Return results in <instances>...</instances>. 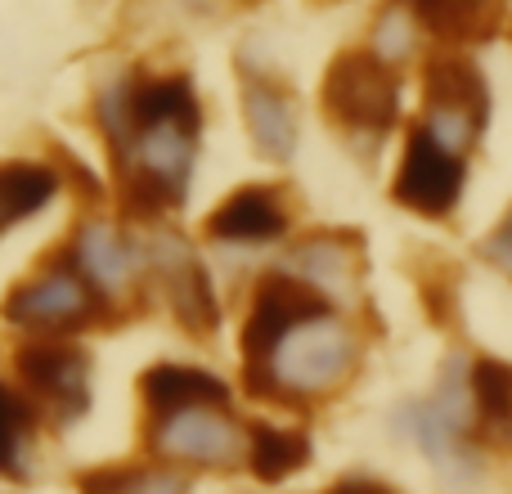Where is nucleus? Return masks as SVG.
Instances as JSON below:
<instances>
[{"instance_id": "1", "label": "nucleus", "mask_w": 512, "mask_h": 494, "mask_svg": "<svg viewBox=\"0 0 512 494\" xmlns=\"http://www.w3.org/2000/svg\"><path fill=\"white\" fill-rule=\"evenodd\" d=\"M360 364V333L328 301H310L248 360L252 391L270 400H319L337 391Z\"/></svg>"}, {"instance_id": "2", "label": "nucleus", "mask_w": 512, "mask_h": 494, "mask_svg": "<svg viewBox=\"0 0 512 494\" xmlns=\"http://www.w3.org/2000/svg\"><path fill=\"white\" fill-rule=\"evenodd\" d=\"M198 126L203 122H135L131 140L122 144L126 198L144 212H158L185 198L194 171Z\"/></svg>"}, {"instance_id": "3", "label": "nucleus", "mask_w": 512, "mask_h": 494, "mask_svg": "<svg viewBox=\"0 0 512 494\" xmlns=\"http://www.w3.org/2000/svg\"><path fill=\"white\" fill-rule=\"evenodd\" d=\"M99 292L86 283V274L72 261H50L23 283H14L5 297V319L14 328H27L36 337H59L95 324Z\"/></svg>"}, {"instance_id": "4", "label": "nucleus", "mask_w": 512, "mask_h": 494, "mask_svg": "<svg viewBox=\"0 0 512 494\" xmlns=\"http://www.w3.org/2000/svg\"><path fill=\"white\" fill-rule=\"evenodd\" d=\"M409 432L423 445L432 463H441L450 477H468L477 472V450H472V427H477V409H472V387H468V364L454 360L445 369L441 387L432 400L409 409Z\"/></svg>"}, {"instance_id": "5", "label": "nucleus", "mask_w": 512, "mask_h": 494, "mask_svg": "<svg viewBox=\"0 0 512 494\" xmlns=\"http://www.w3.org/2000/svg\"><path fill=\"white\" fill-rule=\"evenodd\" d=\"M149 445L171 463L189 468H234L248 459V432L225 405H194L176 414H158L149 427Z\"/></svg>"}, {"instance_id": "6", "label": "nucleus", "mask_w": 512, "mask_h": 494, "mask_svg": "<svg viewBox=\"0 0 512 494\" xmlns=\"http://www.w3.org/2000/svg\"><path fill=\"white\" fill-rule=\"evenodd\" d=\"M18 382L27 387V400L41 405L54 418H81L90 405V360L81 346L59 337H32L14 355Z\"/></svg>"}, {"instance_id": "7", "label": "nucleus", "mask_w": 512, "mask_h": 494, "mask_svg": "<svg viewBox=\"0 0 512 494\" xmlns=\"http://www.w3.org/2000/svg\"><path fill=\"white\" fill-rule=\"evenodd\" d=\"M324 108L337 117V126L346 131H391L400 113V90L387 63H378L373 54H346L328 68L324 77Z\"/></svg>"}, {"instance_id": "8", "label": "nucleus", "mask_w": 512, "mask_h": 494, "mask_svg": "<svg viewBox=\"0 0 512 494\" xmlns=\"http://www.w3.org/2000/svg\"><path fill=\"white\" fill-rule=\"evenodd\" d=\"M486 117V90L481 77L459 59H441L427 68V117L423 131L450 153H468L481 135Z\"/></svg>"}, {"instance_id": "9", "label": "nucleus", "mask_w": 512, "mask_h": 494, "mask_svg": "<svg viewBox=\"0 0 512 494\" xmlns=\"http://www.w3.org/2000/svg\"><path fill=\"white\" fill-rule=\"evenodd\" d=\"M463 153H450L427 131H414L396 171V198L418 216H450L463 198Z\"/></svg>"}, {"instance_id": "10", "label": "nucleus", "mask_w": 512, "mask_h": 494, "mask_svg": "<svg viewBox=\"0 0 512 494\" xmlns=\"http://www.w3.org/2000/svg\"><path fill=\"white\" fill-rule=\"evenodd\" d=\"M72 265L86 274V283L99 292V301L135 297V288L144 279L140 252L113 221H86L72 234Z\"/></svg>"}, {"instance_id": "11", "label": "nucleus", "mask_w": 512, "mask_h": 494, "mask_svg": "<svg viewBox=\"0 0 512 494\" xmlns=\"http://www.w3.org/2000/svg\"><path fill=\"white\" fill-rule=\"evenodd\" d=\"M283 274L297 279L306 292H315L319 301H346L360 288V243L346 234H310L288 252Z\"/></svg>"}, {"instance_id": "12", "label": "nucleus", "mask_w": 512, "mask_h": 494, "mask_svg": "<svg viewBox=\"0 0 512 494\" xmlns=\"http://www.w3.org/2000/svg\"><path fill=\"white\" fill-rule=\"evenodd\" d=\"M216 243H234V247H256V243H274L288 234V207L274 189L248 185L239 194H230L207 221Z\"/></svg>"}, {"instance_id": "13", "label": "nucleus", "mask_w": 512, "mask_h": 494, "mask_svg": "<svg viewBox=\"0 0 512 494\" xmlns=\"http://www.w3.org/2000/svg\"><path fill=\"white\" fill-rule=\"evenodd\" d=\"M149 261H153V270H158V279H162V288H167V301L176 306V315L185 319L189 328H198V333L212 328L216 324V292H212V283H207L198 256L176 239H158L153 252H149Z\"/></svg>"}, {"instance_id": "14", "label": "nucleus", "mask_w": 512, "mask_h": 494, "mask_svg": "<svg viewBox=\"0 0 512 494\" xmlns=\"http://www.w3.org/2000/svg\"><path fill=\"white\" fill-rule=\"evenodd\" d=\"M140 396L149 405V414H176V409H194V405H225L230 387L216 373L194 369V364H153L140 378Z\"/></svg>"}, {"instance_id": "15", "label": "nucleus", "mask_w": 512, "mask_h": 494, "mask_svg": "<svg viewBox=\"0 0 512 494\" xmlns=\"http://www.w3.org/2000/svg\"><path fill=\"white\" fill-rule=\"evenodd\" d=\"M243 117H248L252 144L265 158H292V149H297V108L283 90H274L270 81H248L243 86Z\"/></svg>"}, {"instance_id": "16", "label": "nucleus", "mask_w": 512, "mask_h": 494, "mask_svg": "<svg viewBox=\"0 0 512 494\" xmlns=\"http://www.w3.org/2000/svg\"><path fill=\"white\" fill-rule=\"evenodd\" d=\"M59 189L63 180L50 162H0V234L45 212Z\"/></svg>"}, {"instance_id": "17", "label": "nucleus", "mask_w": 512, "mask_h": 494, "mask_svg": "<svg viewBox=\"0 0 512 494\" xmlns=\"http://www.w3.org/2000/svg\"><path fill=\"white\" fill-rule=\"evenodd\" d=\"M310 459V445L301 432L288 427H252L248 432V463L261 481H283Z\"/></svg>"}, {"instance_id": "18", "label": "nucleus", "mask_w": 512, "mask_h": 494, "mask_svg": "<svg viewBox=\"0 0 512 494\" xmlns=\"http://www.w3.org/2000/svg\"><path fill=\"white\" fill-rule=\"evenodd\" d=\"M468 387L477 423L490 432H512V369L499 360H472L468 364Z\"/></svg>"}, {"instance_id": "19", "label": "nucleus", "mask_w": 512, "mask_h": 494, "mask_svg": "<svg viewBox=\"0 0 512 494\" xmlns=\"http://www.w3.org/2000/svg\"><path fill=\"white\" fill-rule=\"evenodd\" d=\"M81 494H189V477L176 468H104L81 477Z\"/></svg>"}, {"instance_id": "20", "label": "nucleus", "mask_w": 512, "mask_h": 494, "mask_svg": "<svg viewBox=\"0 0 512 494\" xmlns=\"http://www.w3.org/2000/svg\"><path fill=\"white\" fill-rule=\"evenodd\" d=\"M418 23H423V14L414 9V0H396V5H387L378 14V23H373L369 54L378 63H387V68L405 63L418 45Z\"/></svg>"}, {"instance_id": "21", "label": "nucleus", "mask_w": 512, "mask_h": 494, "mask_svg": "<svg viewBox=\"0 0 512 494\" xmlns=\"http://www.w3.org/2000/svg\"><path fill=\"white\" fill-rule=\"evenodd\" d=\"M32 400L18 387H9L0 378V477L5 472H18V459H23L27 432H32Z\"/></svg>"}, {"instance_id": "22", "label": "nucleus", "mask_w": 512, "mask_h": 494, "mask_svg": "<svg viewBox=\"0 0 512 494\" xmlns=\"http://www.w3.org/2000/svg\"><path fill=\"white\" fill-rule=\"evenodd\" d=\"M490 0H414V9L427 18V23L445 27V32H463L472 27L481 14H486Z\"/></svg>"}, {"instance_id": "23", "label": "nucleus", "mask_w": 512, "mask_h": 494, "mask_svg": "<svg viewBox=\"0 0 512 494\" xmlns=\"http://www.w3.org/2000/svg\"><path fill=\"white\" fill-rule=\"evenodd\" d=\"M486 256H490V265H499L504 274H512V212L499 221V230L486 239Z\"/></svg>"}, {"instance_id": "24", "label": "nucleus", "mask_w": 512, "mask_h": 494, "mask_svg": "<svg viewBox=\"0 0 512 494\" xmlns=\"http://www.w3.org/2000/svg\"><path fill=\"white\" fill-rule=\"evenodd\" d=\"M328 494H396V490L382 486V481H369V477H346V481H337Z\"/></svg>"}]
</instances>
